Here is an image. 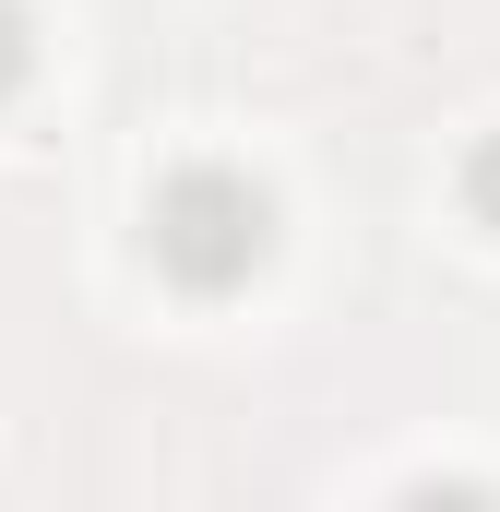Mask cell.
Here are the masks:
<instances>
[{
	"mask_svg": "<svg viewBox=\"0 0 500 512\" xmlns=\"http://www.w3.org/2000/svg\"><path fill=\"white\" fill-rule=\"evenodd\" d=\"M143 251H155V274H167L179 298H239L250 274L274 262V191H262L250 167H227V155H191V167L155 179Z\"/></svg>",
	"mask_w": 500,
	"mask_h": 512,
	"instance_id": "obj_1",
	"label": "cell"
},
{
	"mask_svg": "<svg viewBox=\"0 0 500 512\" xmlns=\"http://www.w3.org/2000/svg\"><path fill=\"white\" fill-rule=\"evenodd\" d=\"M453 191H465V215H477V227L500 239V131H477V143H465V167H453Z\"/></svg>",
	"mask_w": 500,
	"mask_h": 512,
	"instance_id": "obj_2",
	"label": "cell"
},
{
	"mask_svg": "<svg viewBox=\"0 0 500 512\" xmlns=\"http://www.w3.org/2000/svg\"><path fill=\"white\" fill-rule=\"evenodd\" d=\"M393 512H500V489H489V477H417Z\"/></svg>",
	"mask_w": 500,
	"mask_h": 512,
	"instance_id": "obj_3",
	"label": "cell"
},
{
	"mask_svg": "<svg viewBox=\"0 0 500 512\" xmlns=\"http://www.w3.org/2000/svg\"><path fill=\"white\" fill-rule=\"evenodd\" d=\"M24 72H36V24H24V0H0V108L24 96Z\"/></svg>",
	"mask_w": 500,
	"mask_h": 512,
	"instance_id": "obj_4",
	"label": "cell"
}]
</instances>
